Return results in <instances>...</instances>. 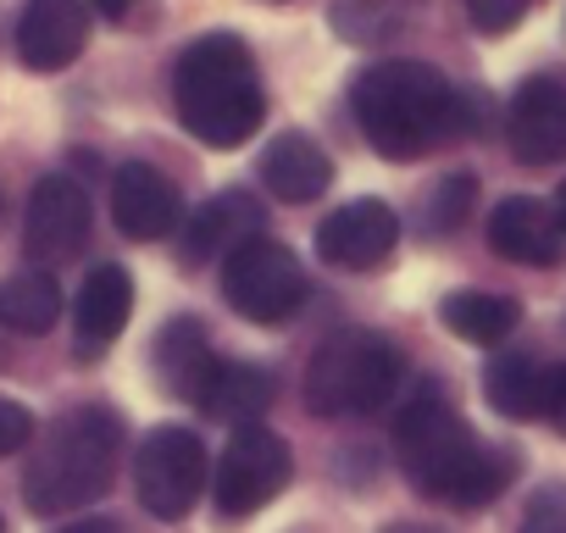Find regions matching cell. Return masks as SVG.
I'll return each instance as SVG.
<instances>
[{"label":"cell","instance_id":"cell-1","mask_svg":"<svg viewBox=\"0 0 566 533\" xmlns=\"http://www.w3.org/2000/svg\"><path fill=\"white\" fill-rule=\"evenodd\" d=\"M395 461L428 500H444V505H461V511H478V505L500 500L516 478V456L483 445L439 384H417L400 400V411H395Z\"/></svg>","mask_w":566,"mask_h":533},{"label":"cell","instance_id":"cell-2","mask_svg":"<svg viewBox=\"0 0 566 533\" xmlns=\"http://www.w3.org/2000/svg\"><path fill=\"white\" fill-rule=\"evenodd\" d=\"M356 123L384 161H417L433 145L472 134L483 123V95H461L428 62H373L350 84Z\"/></svg>","mask_w":566,"mask_h":533},{"label":"cell","instance_id":"cell-3","mask_svg":"<svg viewBox=\"0 0 566 533\" xmlns=\"http://www.w3.org/2000/svg\"><path fill=\"white\" fill-rule=\"evenodd\" d=\"M172 112L211 150H239L244 139H255L266 117V90L255 79L250 45L222 29L200 34L172 67Z\"/></svg>","mask_w":566,"mask_h":533},{"label":"cell","instance_id":"cell-4","mask_svg":"<svg viewBox=\"0 0 566 533\" xmlns=\"http://www.w3.org/2000/svg\"><path fill=\"white\" fill-rule=\"evenodd\" d=\"M123 445H128V433H123V417L112 406H73L67 417H56L23 467L29 511L62 516V511L101 500L117 478Z\"/></svg>","mask_w":566,"mask_h":533},{"label":"cell","instance_id":"cell-5","mask_svg":"<svg viewBox=\"0 0 566 533\" xmlns=\"http://www.w3.org/2000/svg\"><path fill=\"white\" fill-rule=\"evenodd\" d=\"M406 351L384 334H339L306 367V406L317 417H373L400 400Z\"/></svg>","mask_w":566,"mask_h":533},{"label":"cell","instance_id":"cell-6","mask_svg":"<svg viewBox=\"0 0 566 533\" xmlns=\"http://www.w3.org/2000/svg\"><path fill=\"white\" fill-rule=\"evenodd\" d=\"M312 295V279H306V266L290 244H277V239H250L239 244L228 261H222V301L244 317V323H261V328H277V323H290Z\"/></svg>","mask_w":566,"mask_h":533},{"label":"cell","instance_id":"cell-7","mask_svg":"<svg viewBox=\"0 0 566 533\" xmlns=\"http://www.w3.org/2000/svg\"><path fill=\"white\" fill-rule=\"evenodd\" d=\"M295 478V456L290 439L272 433L266 422H244L233 428V439L217 456V478H211V505L222 522H244L255 516L266 500H277Z\"/></svg>","mask_w":566,"mask_h":533},{"label":"cell","instance_id":"cell-8","mask_svg":"<svg viewBox=\"0 0 566 533\" xmlns=\"http://www.w3.org/2000/svg\"><path fill=\"white\" fill-rule=\"evenodd\" d=\"M206 489V445L178 428V422H161L139 439L134 450V494L139 505L156 516V522H184L195 511Z\"/></svg>","mask_w":566,"mask_h":533},{"label":"cell","instance_id":"cell-9","mask_svg":"<svg viewBox=\"0 0 566 533\" xmlns=\"http://www.w3.org/2000/svg\"><path fill=\"white\" fill-rule=\"evenodd\" d=\"M90 239V195L67 173H45L23 211V255L29 266H62Z\"/></svg>","mask_w":566,"mask_h":533},{"label":"cell","instance_id":"cell-10","mask_svg":"<svg viewBox=\"0 0 566 533\" xmlns=\"http://www.w3.org/2000/svg\"><path fill=\"white\" fill-rule=\"evenodd\" d=\"M505 145L522 167L566 161V79L560 73H533L516 84L505 106Z\"/></svg>","mask_w":566,"mask_h":533},{"label":"cell","instance_id":"cell-11","mask_svg":"<svg viewBox=\"0 0 566 533\" xmlns=\"http://www.w3.org/2000/svg\"><path fill=\"white\" fill-rule=\"evenodd\" d=\"M400 244V217L395 206L361 195V200H345L339 211L323 217L317 228V255L328 266H345V273H367V266H384Z\"/></svg>","mask_w":566,"mask_h":533},{"label":"cell","instance_id":"cell-12","mask_svg":"<svg viewBox=\"0 0 566 533\" xmlns=\"http://www.w3.org/2000/svg\"><path fill=\"white\" fill-rule=\"evenodd\" d=\"M483 395L511 422H538L566 411V362H533V356H494L483 367Z\"/></svg>","mask_w":566,"mask_h":533},{"label":"cell","instance_id":"cell-13","mask_svg":"<svg viewBox=\"0 0 566 533\" xmlns=\"http://www.w3.org/2000/svg\"><path fill=\"white\" fill-rule=\"evenodd\" d=\"M90 40V0H23L18 56L29 73H62L84 56Z\"/></svg>","mask_w":566,"mask_h":533},{"label":"cell","instance_id":"cell-14","mask_svg":"<svg viewBox=\"0 0 566 533\" xmlns=\"http://www.w3.org/2000/svg\"><path fill=\"white\" fill-rule=\"evenodd\" d=\"M489 250L500 261H516V266H560L566 255V228L560 217L533 200V195H505L494 211H489Z\"/></svg>","mask_w":566,"mask_h":533},{"label":"cell","instance_id":"cell-15","mask_svg":"<svg viewBox=\"0 0 566 533\" xmlns=\"http://www.w3.org/2000/svg\"><path fill=\"white\" fill-rule=\"evenodd\" d=\"M150 367H156V384H161L167 400L200 406L211 378H217V367H222V356L211 351L200 317H167L161 334L150 339Z\"/></svg>","mask_w":566,"mask_h":533},{"label":"cell","instance_id":"cell-16","mask_svg":"<svg viewBox=\"0 0 566 533\" xmlns=\"http://www.w3.org/2000/svg\"><path fill=\"white\" fill-rule=\"evenodd\" d=\"M112 222L123 239H167L178 228V189L161 167L150 161H123L112 178Z\"/></svg>","mask_w":566,"mask_h":533},{"label":"cell","instance_id":"cell-17","mask_svg":"<svg viewBox=\"0 0 566 533\" xmlns=\"http://www.w3.org/2000/svg\"><path fill=\"white\" fill-rule=\"evenodd\" d=\"M261 228H266V206L255 195H244V189H222V195H211L189 217V228H184V261L189 266H211V261L222 266L239 244L261 239Z\"/></svg>","mask_w":566,"mask_h":533},{"label":"cell","instance_id":"cell-18","mask_svg":"<svg viewBox=\"0 0 566 533\" xmlns=\"http://www.w3.org/2000/svg\"><path fill=\"white\" fill-rule=\"evenodd\" d=\"M261 184H266V195L283 200V206H306V200L328 195L334 161H328V150H323L312 134L283 128V134H272L266 150H261Z\"/></svg>","mask_w":566,"mask_h":533},{"label":"cell","instance_id":"cell-19","mask_svg":"<svg viewBox=\"0 0 566 533\" xmlns=\"http://www.w3.org/2000/svg\"><path fill=\"white\" fill-rule=\"evenodd\" d=\"M134 312V279L123 273L117 261H101L95 273L84 279L78 301H73V328H78V356H95L106 345L123 339Z\"/></svg>","mask_w":566,"mask_h":533},{"label":"cell","instance_id":"cell-20","mask_svg":"<svg viewBox=\"0 0 566 533\" xmlns=\"http://www.w3.org/2000/svg\"><path fill=\"white\" fill-rule=\"evenodd\" d=\"M439 323L461 339V345H505L522 323V306L511 295H489V290H455L439 306Z\"/></svg>","mask_w":566,"mask_h":533},{"label":"cell","instance_id":"cell-21","mask_svg":"<svg viewBox=\"0 0 566 533\" xmlns=\"http://www.w3.org/2000/svg\"><path fill=\"white\" fill-rule=\"evenodd\" d=\"M272 395H277V378H272L266 367L222 362L217 378H211V389H206V400H200V411L217 417V422L244 428V422H261V411L272 406Z\"/></svg>","mask_w":566,"mask_h":533},{"label":"cell","instance_id":"cell-22","mask_svg":"<svg viewBox=\"0 0 566 533\" xmlns=\"http://www.w3.org/2000/svg\"><path fill=\"white\" fill-rule=\"evenodd\" d=\"M62 317V284L51 279V266H23L0 284V323L12 334L34 339V334H51Z\"/></svg>","mask_w":566,"mask_h":533},{"label":"cell","instance_id":"cell-23","mask_svg":"<svg viewBox=\"0 0 566 533\" xmlns=\"http://www.w3.org/2000/svg\"><path fill=\"white\" fill-rule=\"evenodd\" d=\"M417 0H334V29L356 45H384L406 29V12Z\"/></svg>","mask_w":566,"mask_h":533},{"label":"cell","instance_id":"cell-24","mask_svg":"<svg viewBox=\"0 0 566 533\" xmlns=\"http://www.w3.org/2000/svg\"><path fill=\"white\" fill-rule=\"evenodd\" d=\"M472 200H478V178H472V173H450V178L433 184V195H428V206H422V222H428L433 233H450V228L467 222Z\"/></svg>","mask_w":566,"mask_h":533},{"label":"cell","instance_id":"cell-25","mask_svg":"<svg viewBox=\"0 0 566 533\" xmlns=\"http://www.w3.org/2000/svg\"><path fill=\"white\" fill-rule=\"evenodd\" d=\"M516 533H566V483H544V489H533V500H527Z\"/></svg>","mask_w":566,"mask_h":533},{"label":"cell","instance_id":"cell-26","mask_svg":"<svg viewBox=\"0 0 566 533\" xmlns=\"http://www.w3.org/2000/svg\"><path fill=\"white\" fill-rule=\"evenodd\" d=\"M461 7H467L472 29H478V34H489V40L511 34V29L527 18V0H461Z\"/></svg>","mask_w":566,"mask_h":533},{"label":"cell","instance_id":"cell-27","mask_svg":"<svg viewBox=\"0 0 566 533\" xmlns=\"http://www.w3.org/2000/svg\"><path fill=\"white\" fill-rule=\"evenodd\" d=\"M34 445V411L23 400H0V456H18Z\"/></svg>","mask_w":566,"mask_h":533},{"label":"cell","instance_id":"cell-28","mask_svg":"<svg viewBox=\"0 0 566 533\" xmlns=\"http://www.w3.org/2000/svg\"><path fill=\"white\" fill-rule=\"evenodd\" d=\"M62 533H123V522H117V516H78V522H67Z\"/></svg>","mask_w":566,"mask_h":533},{"label":"cell","instance_id":"cell-29","mask_svg":"<svg viewBox=\"0 0 566 533\" xmlns=\"http://www.w3.org/2000/svg\"><path fill=\"white\" fill-rule=\"evenodd\" d=\"M90 7L106 18V23H128L134 18V7H139V0H90Z\"/></svg>","mask_w":566,"mask_h":533},{"label":"cell","instance_id":"cell-30","mask_svg":"<svg viewBox=\"0 0 566 533\" xmlns=\"http://www.w3.org/2000/svg\"><path fill=\"white\" fill-rule=\"evenodd\" d=\"M384 533H450V527H439V522H395Z\"/></svg>","mask_w":566,"mask_h":533},{"label":"cell","instance_id":"cell-31","mask_svg":"<svg viewBox=\"0 0 566 533\" xmlns=\"http://www.w3.org/2000/svg\"><path fill=\"white\" fill-rule=\"evenodd\" d=\"M555 217H560V228H566V184H560V195H555Z\"/></svg>","mask_w":566,"mask_h":533},{"label":"cell","instance_id":"cell-32","mask_svg":"<svg viewBox=\"0 0 566 533\" xmlns=\"http://www.w3.org/2000/svg\"><path fill=\"white\" fill-rule=\"evenodd\" d=\"M555 428H560V433H566V411H560V417H555Z\"/></svg>","mask_w":566,"mask_h":533},{"label":"cell","instance_id":"cell-33","mask_svg":"<svg viewBox=\"0 0 566 533\" xmlns=\"http://www.w3.org/2000/svg\"><path fill=\"white\" fill-rule=\"evenodd\" d=\"M0 211H7V200H0Z\"/></svg>","mask_w":566,"mask_h":533},{"label":"cell","instance_id":"cell-34","mask_svg":"<svg viewBox=\"0 0 566 533\" xmlns=\"http://www.w3.org/2000/svg\"><path fill=\"white\" fill-rule=\"evenodd\" d=\"M0 533H7V522H0Z\"/></svg>","mask_w":566,"mask_h":533}]
</instances>
